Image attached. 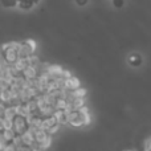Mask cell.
Listing matches in <instances>:
<instances>
[{
  "label": "cell",
  "mask_w": 151,
  "mask_h": 151,
  "mask_svg": "<svg viewBox=\"0 0 151 151\" xmlns=\"http://www.w3.org/2000/svg\"><path fill=\"white\" fill-rule=\"evenodd\" d=\"M64 86H65L66 90H77L78 88H81V81L78 80L77 77H74V76H70L69 78H66L65 82H64Z\"/></svg>",
  "instance_id": "6da1fadb"
},
{
  "label": "cell",
  "mask_w": 151,
  "mask_h": 151,
  "mask_svg": "<svg viewBox=\"0 0 151 151\" xmlns=\"http://www.w3.org/2000/svg\"><path fill=\"white\" fill-rule=\"evenodd\" d=\"M19 1L17 0H1V5L4 8H15L17 7Z\"/></svg>",
  "instance_id": "7a4b0ae2"
},
{
  "label": "cell",
  "mask_w": 151,
  "mask_h": 151,
  "mask_svg": "<svg viewBox=\"0 0 151 151\" xmlns=\"http://www.w3.org/2000/svg\"><path fill=\"white\" fill-rule=\"evenodd\" d=\"M129 61H130V64H131V65H134V66H135V65H139V64H141V56L137 55V53H134V55L130 56Z\"/></svg>",
  "instance_id": "3957f363"
},
{
  "label": "cell",
  "mask_w": 151,
  "mask_h": 151,
  "mask_svg": "<svg viewBox=\"0 0 151 151\" xmlns=\"http://www.w3.org/2000/svg\"><path fill=\"white\" fill-rule=\"evenodd\" d=\"M113 5L117 8H121L123 5V0H113Z\"/></svg>",
  "instance_id": "277c9868"
},
{
  "label": "cell",
  "mask_w": 151,
  "mask_h": 151,
  "mask_svg": "<svg viewBox=\"0 0 151 151\" xmlns=\"http://www.w3.org/2000/svg\"><path fill=\"white\" fill-rule=\"evenodd\" d=\"M89 0H76V3H77L78 5H81V7H83L85 4H88Z\"/></svg>",
  "instance_id": "5b68a950"
},
{
  "label": "cell",
  "mask_w": 151,
  "mask_h": 151,
  "mask_svg": "<svg viewBox=\"0 0 151 151\" xmlns=\"http://www.w3.org/2000/svg\"><path fill=\"white\" fill-rule=\"evenodd\" d=\"M125 151H134V150H125Z\"/></svg>",
  "instance_id": "8992f818"
}]
</instances>
